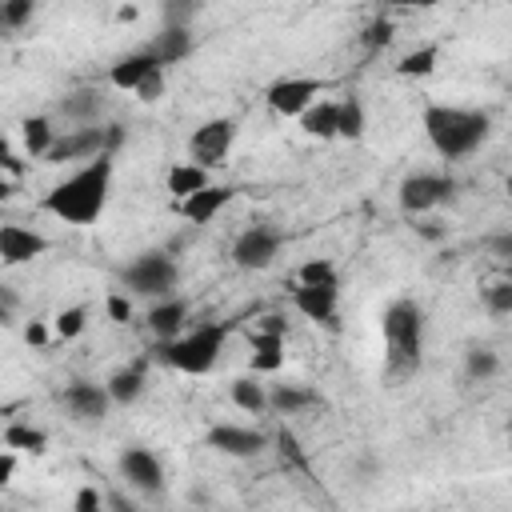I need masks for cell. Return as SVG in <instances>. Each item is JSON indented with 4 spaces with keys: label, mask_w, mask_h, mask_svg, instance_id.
<instances>
[{
    "label": "cell",
    "mask_w": 512,
    "mask_h": 512,
    "mask_svg": "<svg viewBox=\"0 0 512 512\" xmlns=\"http://www.w3.org/2000/svg\"><path fill=\"white\" fill-rule=\"evenodd\" d=\"M120 476L144 496H156L164 488V468L148 448H124L120 452Z\"/></svg>",
    "instance_id": "cell-12"
},
{
    "label": "cell",
    "mask_w": 512,
    "mask_h": 512,
    "mask_svg": "<svg viewBox=\"0 0 512 512\" xmlns=\"http://www.w3.org/2000/svg\"><path fill=\"white\" fill-rule=\"evenodd\" d=\"M20 136H24L28 156H48L52 144H56V128H52L48 116H28V120L20 124Z\"/></svg>",
    "instance_id": "cell-23"
},
{
    "label": "cell",
    "mask_w": 512,
    "mask_h": 512,
    "mask_svg": "<svg viewBox=\"0 0 512 512\" xmlns=\"http://www.w3.org/2000/svg\"><path fill=\"white\" fill-rule=\"evenodd\" d=\"M300 124H304L308 136H320V140L340 136V104H336V100H316V104L300 116Z\"/></svg>",
    "instance_id": "cell-21"
},
{
    "label": "cell",
    "mask_w": 512,
    "mask_h": 512,
    "mask_svg": "<svg viewBox=\"0 0 512 512\" xmlns=\"http://www.w3.org/2000/svg\"><path fill=\"white\" fill-rule=\"evenodd\" d=\"M108 404H112L108 384L76 380V384H68V388H64V408H68V416H72V420H80V424H100V420H104V412H108Z\"/></svg>",
    "instance_id": "cell-10"
},
{
    "label": "cell",
    "mask_w": 512,
    "mask_h": 512,
    "mask_svg": "<svg viewBox=\"0 0 512 512\" xmlns=\"http://www.w3.org/2000/svg\"><path fill=\"white\" fill-rule=\"evenodd\" d=\"M276 252H280V232L276 228H264V224L240 232L236 244H232V260L240 268H248V272H264L276 260Z\"/></svg>",
    "instance_id": "cell-9"
},
{
    "label": "cell",
    "mask_w": 512,
    "mask_h": 512,
    "mask_svg": "<svg viewBox=\"0 0 512 512\" xmlns=\"http://www.w3.org/2000/svg\"><path fill=\"white\" fill-rule=\"evenodd\" d=\"M108 188H112V152H100L92 160H84L72 176H64L48 196L44 208L52 216H60L64 224H96L104 204H108Z\"/></svg>",
    "instance_id": "cell-1"
},
{
    "label": "cell",
    "mask_w": 512,
    "mask_h": 512,
    "mask_svg": "<svg viewBox=\"0 0 512 512\" xmlns=\"http://www.w3.org/2000/svg\"><path fill=\"white\" fill-rule=\"evenodd\" d=\"M380 332H384V376L392 384L408 380L420 368V348H424V312H420V304L416 300H392L384 308Z\"/></svg>",
    "instance_id": "cell-2"
},
{
    "label": "cell",
    "mask_w": 512,
    "mask_h": 512,
    "mask_svg": "<svg viewBox=\"0 0 512 512\" xmlns=\"http://www.w3.org/2000/svg\"><path fill=\"white\" fill-rule=\"evenodd\" d=\"M104 508V496L96 488H80L76 492V512H100Z\"/></svg>",
    "instance_id": "cell-38"
},
{
    "label": "cell",
    "mask_w": 512,
    "mask_h": 512,
    "mask_svg": "<svg viewBox=\"0 0 512 512\" xmlns=\"http://www.w3.org/2000/svg\"><path fill=\"white\" fill-rule=\"evenodd\" d=\"M116 20H124V24H128V20H136V8H132V4H124V8L116 12Z\"/></svg>",
    "instance_id": "cell-47"
},
{
    "label": "cell",
    "mask_w": 512,
    "mask_h": 512,
    "mask_svg": "<svg viewBox=\"0 0 512 512\" xmlns=\"http://www.w3.org/2000/svg\"><path fill=\"white\" fill-rule=\"evenodd\" d=\"M148 52H152L160 64H180V60L192 52V32H188V24H164V32H156V40L148 44Z\"/></svg>",
    "instance_id": "cell-18"
},
{
    "label": "cell",
    "mask_w": 512,
    "mask_h": 512,
    "mask_svg": "<svg viewBox=\"0 0 512 512\" xmlns=\"http://www.w3.org/2000/svg\"><path fill=\"white\" fill-rule=\"evenodd\" d=\"M296 280L300 284H340L336 280V264L332 260H308V264H300V272H296Z\"/></svg>",
    "instance_id": "cell-31"
},
{
    "label": "cell",
    "mask_w": 512,
    "mask_h": 512,
    "mask_svg": "<svg viewBox=\"0 0 512 512\" xmlns=\"http://www.w3.org/2000/svg\"><path fill=\"white\" fill-rule=\"evenodd\" d=\"M156 68H164V64H160L148 48H140V52H132V56H120V60L112 64L108 80H112V88H120V92H136L140 80H144L148 72H156Z\"/></svg>",
    "instance_id": "cell-16"
},
{
    "label": "cell",
    "mask_w": 512,
    "mask_h": 512,
    "mask_svg": "<svg viewBox=\"0 0 512 512\" xmlns=\"http://www.w3.org/2000/svg\"><path fill=\"white\" fill-rule=\"evenodd\" d=\"M324 84L316 76H284L268 88V108L280 116H304L316 100H320Z\"/></svg>",
    "instance_id": "cell-7"
},
{
    "label": "cell",
    "mask_w": 512,
    "mask_h": 512,
    "mask_svg": "<svg viewBox=\"0 0 512 512\" xmlns=\"http://www.w3.org/2000/svg\"><path fill=\"white\" fill-rule=\"evenodd\" d=\"M184 316H188V304H184V300L160 296V304L148 312V328H152L160 340H176V332L184 328Z\"/></svg>",
    "instance_id": "cell-20"
},
{
    "label": "cell",
    "mask_w": 512,
    "mask_h": 512,
    "mask_svg": "<svg viewBox=\"0 0 512 512\" xmlns=\"http://www.w3.org/2000/svg\"><path fill=\"white\" fill-rule=\"evenodd\" d=\"M272 396V408L280 412V416H296V412H304V408H316L320 404V396L316 392H308V388H296V384H280L276 392H268Z\"/></svg>",
    "instance_id": "cell-26"
},
{
    "label": "cell",
    "mask_w": 512,
    "mask_h": 512,
    "mask_svg": "<svg viewBox=\"0 0 512 512\" xmlns=\"http://www.w3.org/2000/svg\"><path fill=\"white\" fill-rule=\"evenodd\" d=\"M488 248H492V252H500V256H512V236H492V240H488Z\"/></svg>",
    "instance_id": "cell-45"
},
{
    "label": "cell",
    "mask_w": 512,
    "mask_h": 512,
    "mask_svg": "<svg viewBox=\"0 0 512 512\" xmlns=\"http://www.w3.org/2000/svg\"><path fill=\"white\" fill-rule=\"evenodd\" d=\"M4 448H20V452L40 456L48 448V436L40 428H28V424H8L4 428Z\"/></svg>",
    "instance_id": "cell-28"
},
{
    "label": "cell",
    "mask_w": 512,
    "mask_h": 512,
    "mask_svg": "<svg viewBox=\"0 0 512 512\" xmlns=\"http://www.w3.org/2000/svg\"><path fill=\"white\" fill-rule=\"evenodd\" d=\"M232 140H236V120H228V116L204 120V124L192 132V140H188V156H192L196 164H204V168H216V164L228 160Z\"/></svg>",
    "instance_id": "cell-6"
},
{
    "label": "cell",
    "mask_w": 512,
    "mask_h": 512,
    "mask_svg": "<svg viewBox=\"0 0 512 512\" xmlns=\"http://www.w3.org/2000/svg\"><path fill=\"white\" fill-rule=\"evenodd\" d=\"M436 48L432 44H424V48H412L408 56H400V64H396V72L400 76H428L432 68H436Z\"/></svg>",
    "instance_id": "cell-30"
},
{
    "label": "cell",
    "mask_w": 512,
    "mask_h": 512,
    "mask_svg": "<svg viewBox=\"0 0 512 512\" xmlns=\"http://www.w3.org/2000/svg\"><path fill=\"white\" fill-rule=\"evenodd\" d=\"M108 392H112V404H132V400H140V392H144V368L132 364V368L112 372V376H108Z\"/></svg>",
    "instance_id": "cell-24"
},
{
    "label": "cell",
    "mask_w": 512,
    "mask_h": 512,
    "mask_svg": "<svg viewBox=\"0 0 512 512\" xmlns=\"http://www.w3.org/2000/svg\"><path fill=\"white\" fill-rule=\"evenodd\" d=\"M180 280V268L168 252H144L124 268V284L136 296H168Z\"/></svg>",
    "instance_id": "cell-5"
},
{
    "label": "cell",
    "mask_w": 512,
    "mask_h": 512,
    "mask_svg": "<svg viewBox=\"0 0 512 512\" xmlns=\"http://www.w3.org/2000/svg\"><path fill=\"white\" fill-rule=\"evenodd\" d=\"M392 8H432V4H440V0H388Z\"/></svg>",
    "instance_id": "cell-46"
},
{
    "label": "cell",
    "mask_w": 512,
    "mask_h": 512,
    "mask_svg": "<svg viewBox=\"0 0 512 512\" xmlns=\"http://www.w3.org/2000/svg\"><path fill=\"white\" fill-rule=\"evenodd\" d=\"M44 252H48V240H44L40 232H32V228H24V224H4V228H0V260H4L8 268L28 264V260H36V256H44Z\"/></svg>",
    "instance_id": "cell-13"
},
{
    "label": "cell",
    "mask_w": 512,
    "mask_h": 512,
    "mask_svg": "<svg viewBox=\"0 0 512 512\" xmlns=\"http://www.w3.org/2000/svg\"><path fill=\"white\" fill-rule=\"evenodd\" d=\"M232 404L244 408V412H252V416H260L264 408H272V396L252 376H240V380H232Z\"/></svg>",
    "instance_id": "cell-25"
},
{
    "label": "cell",
    "mask_w": 512,
    "mask_h": 512,
    "mask_svg": "<svg viewBox=\"0 0 512 512\" xmlns=\"http://www.w3.org/2000/svg\"><path fill=\"white\" fill-rule=\"evenodd\" d=\"M108 152V128H76V132H64L56 136L52 152L44 156L48 164H64V160H92Z\"/></svg>",
    "instance_id": "cell-11"
},
{
    "label": "cell",
    "mask_w": 512,
    "mask_h": 512,
    "mask_svg": "<svg viewBox=\"0 0 512 512\" xmlns=\"http://www.w3.org/2000/svg\"><path fill=\"white\" fill-rule=\"evenodd\" d=\"M168 192L176 196V200H184V196H192V192H200L204 184H208V168L204 164H196V160H180V164H172L168 168Z\"/></svg>",
    "instance_id": "cell-22"
},
{
    "label": "cell",
    "mask_w": 512,
    "mask_h": 512,
    "mask_svg": "<svg viewBox=\"0 0 512 512\" xmlns=\"http://www.w3.org/2000/svg\"><path fill=\"white\" fill-rule=\"evenodd\" d=\"M336 300H340V284H300L292 292L296 312H304L308 320H332L336 316Z\"/></svg>",
    "instance_id": "cell-15"
},
{
    "label": "cell",
    "mask_w": 512,
    "mask_h": 512,
    "mask_svg": "<svg viewBox=\"0 0 512 512\" xmlns=\"http://www.w3.org/2000/svg\"><path fill=\"white\" fill-rule=\"evenodd\" d=\"M228 200H232V188H224V184H204L200 192H192V196L180 200V212H184V220H192V224H208Z\"/></svg>",
    "instance_id": "cell-17"
},
{
    "label": "cell",
    "mask_w": 512,
    "mask_h": 512,
    "mask_svg": "<svg viewBox=\"0 0 512 512\" xmlns=\"http://www.w3.org/2000/svg\"><path fill=\"white\" fill-rule=\"evenodd\" d=\"M108 316L124 324V320L132 316V300H128V296H120V292H112V296H108Z\"/></svg>",
    "instance_id": "cell-40"
},
{
    "label": "cell",
    "mask_w": 512,
    "mask_h": 512,
    "mask_svg": "<svg viewBox=\"0 0 512 512\" xmlns=\"http://www.w3.org/2000/svg\"><path fill=\"white\" fill-rule=\"evenodd\" d=\"M280 364H284V332L256 328L252 332V368L256 372H276Z\"/></svg>",
    "instance_id": "cell-19"
},
{
    "label": "cell",
    "mask_w": 512,
    "mask_h": 512,
    "mask_svg": "<svg viewBox=\"0 0 512 512\" xmlns=\"http://www.w3.org/2000/svg\"><path fill=\"white\" fill-rule=\"evenodd\" d=\"M0 16H4V28H24L32 20V0H4Z\"/></svg>",
    "instance_id": "cell-35"
},
{
    "label": "cell",
    "mask_w": 512,
    "mask_h": 512,
    "mask_svg": "<svg viewBox=\"0 0 512 512\" xmlns=\"http://www.w3.org/2000/svg\"><path fill=\"white\" fill-rule=\"evenodd\" d=\"M268 436L260 428H236V424H216L208 428V448L224 452V456H256L264 452Z\"/></svg>",
    "instance_id": "cell-14"
},
{
    "label": "cell",
    "mask_w": 512,
    "mask_h": 512,
    "mask_svg": "<svg viewBox=\"0 0 512 512\" xmlns=\"http://www.w3.org/2000/svg\"><path fill=\"white\" fill-rule=\"evenodd\" d=\"M192 12H196V0H168V24H188Z\"/></svg>",
    "instance_id": "cell-39"
},
{
    "label": "cell",
    "mask_w": 512,
    "mask_h": 512,
    "mask_svg": "<svg viewBox=\"0 0 512 512\" xmlns=\"http://www.w3.org/2000/svg\"><path fill=\"white\" fill-rule=\"evenodd\" d=\"M12 472H16V448H8V452L0 456V488L12 484Z\"/></svg>",
    "instance_id": "cell-44"
},
{
    "label": "cell",
    "mask_w": 512,
    "mask_h": 512,
    "mask_svg": "<svg viewBox=\"0 0 512 512\" xmlns=\"http://www.w3.org/2000/svg\"><path fill=\"white\" fill-rule=\"evenodd\" d=\"M84 324H88V308L72 304V308H64V312L56 316V336H60V340H76V336L84 332Z\"/></svg>",
    "instance_id": "cell-32"
},
{
    "label": "cell",
    "mask_w": 512,
    "mask_h": 512,
    "mask_svg": "<svg viewBox=\"0 0 512 512\" xmlns=\"http://www.w3.org/2000/svg\"><path fill=\"white\" fill-rule=\"evenodd\" d=\"M360 40H364V48H384V44L392 40V24L380 16V20H372V24L364 28V36H360Z\"/></svg>",
    "instance_id": "cell-37"
},
{
    "label": "cell",
    "mask_w": 512,
    "mask_h": 512,
    "mask_svg": "<svg viewBox=\"0 0 512 512\" xmlns=\"http://www.w3.org/2000/svg\"><path fill=\"white\" fill-rule=\"evenodd\" d=\"M452 196V180L448 176H436V172H416L400 184V208L420 216V212H432L436 204H444Z\"/></svg>",
    "instance_id": "cell-8"
},
{
    "label": "cell",
    "mask_w": 512,
    "mask_h": 512,
    "mask_svg": "<svg viewBox=\"0 0 512 512\" xmlns=\"http://www.w3.org/2000/svg\"><path fill=\"white\" fill-rule=\"evenodd\" d=\"M12 312H16V292L12 288H0V320L12 324Z\"/></svg>",
    "instance_id": "cell-42"
},
{
    "label": "cell",
    "mask_w": 512,
    "mask_h": 512,
    "mask_svg": "<svg viewBox=\"0 0 512 512\" xmlns=\"http://www.w3.org/2000/svg\"><path fill=\"white\" fill-rule=\"evenodd\" d=\"M160 96H164V68L148 72V76L140 80V88H136V100H144V104H152V100H160Z\"/></svg>",
    "instance_id": "cell-36"
},
{
    "label": "cell",
    "mask_w": 512,
    "mask_h": 512,
    "mask_svg": "<svg viewBox=\"0 0 512 512\" xmlns=\"http://www.w3.org/2000/svg\"><path fill=\"white\" fill-rule=\"evenodd\" d=\"M424 132L432 140V148L444 160H460L468 152H476L488 136V116L476 108H452V104H432L424 108Z\"/></svg>",
    "instance_id": "cell-3"
},
{
    "label": "cell",
    "mask_w": 512,
    "mask_h": 512,
    "mask_svg": "<svg viewBox=\"0 0 512 512\" xmlns=\"http://www.w3.org/2000/svg\"><path fill=\"white\" fill-rule=\"evenodd\" d=\"M224 340H228V324L212 320V324H196L192 332H180L176 340H168L160 356L184 376H204V372L216 368V360L224 352Z\"/></svg>",
    "instance_id": "cell-4"
},
{
    "label": "cell",
    "mask_w": 512,
    "mask_h": 512,
    "mask_svg": "<svg viewBox=\"0 0 512 512\" xmlns=\"http://www.w3.org/2000/svg\"><path fill=\"white\" fill-rule=\"evenodd\" d=\"M480 300L492 316H508L512 312V276H492L484 288H480Z\"/></svg>",
    "instance_id": "cell-27"
},
{
    "label": "cell",
    "mask_w": 512,
    "mask_h": 512,
    "mask_svg": "<svg viewBox=\"0 0 512 512\" xmlns=\"http://www.w3.org/2000/svg\"><path fill=\"white\" fill-rule=\"evenodd\" d=\"M464 368H468V376H472V380H488V376H496L500 360H496V352H492V348H472V352H468V360H464Z\"/></svg>",
    "instance_id": "cell-33"
},
{
    "label": "cell",
    "mask_w": 512,
    "mask_h": 512,
    "mask_svg": "<svg viewBox=\"0 0 512 512\" xmlns=\"http://www.w3.org/2000/svg\"><path fill=\"white\" fill-rule=\"evenodd\" d=\"M272 440H276V452H280V460H284L288 468H296V472H308V456H304V448H300V440H296V432H292L288 424H280Z\"/></svg>",
    "instance_id": "cell-29"
},
{
    "label": "cell",
    "mask_w": 512,
    "mask_h": 512,
    "mask_svg": "<svg viewBox=\"0 0 512 512\" xmlns=\"http://www.w3.org/2000/svg\"><path fill=\"white\" fill-rule=\"evenodd\" d=\"M504 188H508V196H512V176H508V180H504Z\"/></svg>",
    "instance_id": "cell-48"
},
{
    "label": "cell",
    "mask_w": 512,
    "mask_h": 512,
    "mask_svg": "<svg viewBox=\"0 0 512 512\" xmlns=\"http://www.w3.org/2000/svg\"><path fill=\"white\" fill-rule=\"evenodd\" d=\"M24 340H28V344H36V348H44V344H48V328H44L40 320H32V324L24 328Z\"/></svg>",
    "instance_id": "cell-43"
},
{
    "label": "cell",
    "mask_w": 512,
    "mask_h": 512,
    "mask_svg": "<svg viewBox=\"0 0 512 512\" xmlns=\"http://www.w3.org/2000/svg\"><path fill=\"white\" fill-rule=\"evenodd\" d=\"M96 108V96L92 92H80V100H68L64 104V112H72V116H84V112H92Z\"/></svg>",
    "instance_id": "cell-41"
},
{
    "label": "cell",
    "mask_w": 512,
    "mask_h": 512,
    "mask_svg": "<svg viewBox=\"0 0 512 512\" xmlns=\"http://www.w3.org/2000/svg\"><path fill=\"white\" fill-rule=\"evenodd\" d=\"M340 136H348V140L364 136V108H360V100H340Z\"/></svg>",
    "instance_id": "cell-34"
}]
</instances>
